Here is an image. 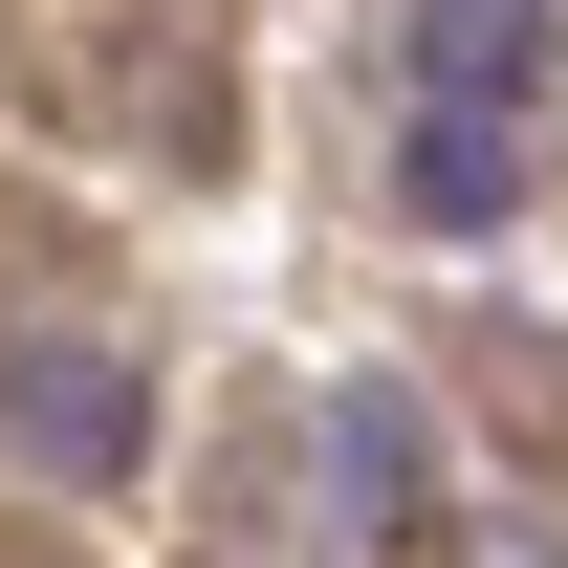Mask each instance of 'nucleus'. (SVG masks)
Returning a JSON list of instances; mask_svg holds the SVG:
<instances>
[{"instance_id": "1", "label": "nucleus", "mask_w": 568, "mask_h": 568, "mask_svg": "<svg viewBox=\"0 0 568 568\" xmlns=\"http://www.w3.org/2000/svg\"><path fill=\"white\" fill-rule=\"evenodd\" d=\"M0 416L44 437V459H88V481H132V437H153V394H132V372H88V351H22V372H0Z\"/></svg>"}]
</instances>
